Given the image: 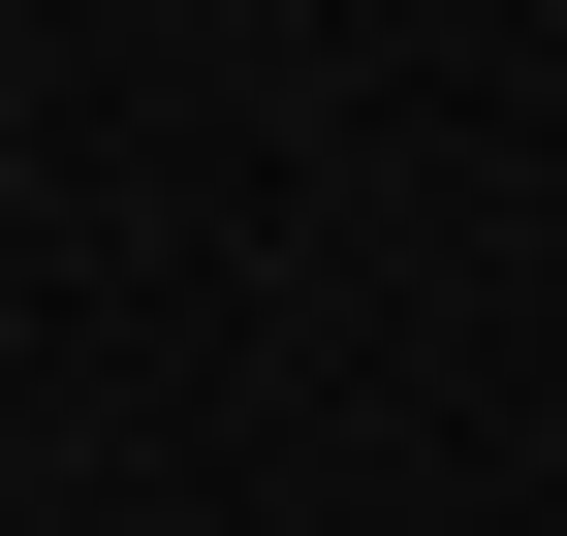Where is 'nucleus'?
<instances>
[]
</instances>
